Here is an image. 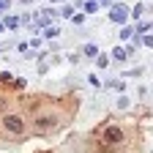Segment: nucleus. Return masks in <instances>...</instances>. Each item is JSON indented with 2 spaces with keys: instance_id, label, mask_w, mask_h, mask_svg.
<instances>
[{
  "instance_id": "nucleus-4",
  "label": "nucleus",
  "mask_w": 153,
  "mask_h": 153,
  "mask_svg": "<svg viewBox=\"0 0 153 153\" xmlns=\"http://www.w3.org/2000/svg\"><path fill=\"white\" fill-rule=\"evenodd\" d=\"M112 19H115V22H123V19H126V8H115L112 11Z\"/></svg>"
},
{
  "instance_id": "nucleus-2",
  "label": "nucleus",
  "mask_w": 153,
  "mask_h": 153,
  "mask_svg": "<svg viewBox=\"0 0 153 153\" xmlns=\"http://www.w3.org/2000/svg\"><path fill=\"white\" fill-rule=\"evenodd\" d=\"M123 140H126V131H123L120 126H107V128L101 131V142H104V150H112V148L123 145Z\"/></svg>"
},
{
  "instance_id": "nucleus-1",
  "label": "nucleus",
  "mask_w": 153,
  "mask_h": 153,
  "mask_svg": "<svg viewBox=\"0 0 153 153\" xmlns=\"http://www.w3.org/2000/svg\"><path fill=\"white\" fill-rule=\"evenodd\" d=\"M66 123V118L57 109H44V112H36V118H33V128L38 131V134H52V131H57Z\"/></svg>"
},
{
  "instance_id": "nucleus-5",
  "label": "nucleus",
  "mask_w": 153,
  "mask_h": 153,
  "mask_svg": "<svg viewBox=\"0 0 153 153\" xmlns=\"http://www.w3.org/2000/svg\"><path fill=\"white\" fill-rule=\"evenodd\" d=\"M128 104H131V101H128V99H126V96H120V99H118V107H120V109H126V107H128Z\"/></svg>"
},
{
  "instance_id": "nucleus-6",
  "label": "nucleus",
  "mask_w": 153,
  "mask_h": 153,
  "mask_svg": "<svg viewBox=\"0 0 153 153\" xmlns=\"http://www.w3.org/2000/svg\"><path fill=\"white\" fill-rule=\"evenodd\" d=\"M112 57H115V60H123L126 52H123V49H115V52H112Z\"/></svg>"
},
{
  "instance_id": "nucleus-3",
  "label": "nucleus",
  "mask_w": 153,
  "mask_h": 153,
  "mask_svg": "<svg viewBox=\"0 0 153 153\" xmlns=\"http://www.w3.org/2000/svg\"><path fill=\"white\" fill-rule=\"evenodd\" d=\"M3 128L11 134V137H22L25 134V120H22V115H14V112H8V115H3Z\"/></svg>"
},
{
  "instance_id": "nucleus-7",
  "label": "nucleus",
  "mask_w": 153,
  "mask_h": 153,
  "mask_svg": "<svg viewBox=\"0 0 153 153\" xmlns=\"http://www.w3.org/2000/svg\"><path fill=\"white\" fill-rule=\"evenodd\" d=\"M96 63H99V68H104V66H107V63H109V60H107V57H104V55H101V57H96Z\"/></svg>"
}]
</instances>
